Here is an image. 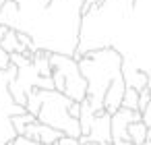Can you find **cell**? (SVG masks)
<instances>
[{"label":"cell","instance_id":"17","mask_svg":"<svg viewBox=\"0 0 151 145\" xmlns=\"http://www.w3.org/2000/svg\"><path fill=\"white\" fill-rule=\"evenodd\" d=\"M11 64H13L11 62V52H6L2 46H0V71H6Z\"/></svg>","mask_w":151,"mask_h":145},{"label":"cell","instance_id":"22","mask_svg":"<svg viewBox=\"0 0 151 145\" xmlns=\"http://www.w3.org/2000/svg\"><path fill=\"white\" fill-rule=\"evenodd\" d=\"M106 145H114V141H112V143H106Z\"/></svg>","mask_w":151,"mask_h":145},{"label":"cell","instance_id":"2","mask_svg":"<svg viewBox=\"0 0 151 145\" xmlns=\"http://www.w3.org/2000/svg\"><path fill=\"white\" fill-rule=\"evenodd\" d=\"M112 48L122 54V73H147L151 89V0H134V9L124 19Z\"/></svg>","mask_w":151,"mask_h":145},{"label":"cell","instance_id":"20","mask_svg":"<svg viewBox=\"0 0 151 145\" xmlns=\"http://www.w3.org/2000/svg\"><path fill=\"white\" fill-rule=\"evenodd\" d=\"M11 27H6V25H2V23H0V42H2V38L6 35V31H9Z\"/></svg>","mask_w":151,"mask_h":145},{"label":"cell","instance_id":"14","mask_svg":"<svg viewBox=\"0 0 151 145\" xmlns=\"http://www.w3.org/2000/svg\"><path fill=\"white\" fill-rule=\"evenodd\" d=\"M0 46H2L6 52H21V42H19V31L17 29H9L6 31V35L2 38V42H0Z\"/></svg>","mask_w":151,"mask_h":145},{"label":"cell","instance_id":"4","mask_svg":"<svg viewBox=\"0 0 151 145\" xmlns=\"http://www.w3.org/2000/svg\"><path fill=\"white\" fill-rule=\"evenodd\" d=\"M79 60L81 73L87 79V100L93 112H104V100L108 89L124 79L122 75V54L116 48H99L85 52Z\"/></svg>","mask_w":151,"mask_h":145},{"label":"cell","instance_id":"5","mask_svg":"<svg viewBox=\"0 0 151 145\" xmlns=\"http://www.w3.org/2000/svg\"><path fill=\"white\" fill-rule=\"evenodd\" d=\"M70 102L73 100L58 89L33 87L27 93L25 108H27V112L35 114V118L40 122H46V124L62 131L64 135L79 139L81 137V122H79V118L70 116V112H68Z\"/></svg>","mask_w":151,"mask_h":145},{"label":"cell","instance_id":"13","mask_svg":"<svg viewBox=\"0 0 151 145\" xmlns=\"http://www.w3.org/2000/svg\"><path fill=\"white\" fill-rule=\"evenodd\" d=\"M15 145H44V143L33 141V139H29V137H25V135H17V137H15ZM48 145H81V141H79V139H75V137L64 135V137H62V139H58L56 143H48Z\"/></svg>","mask_w":151,"mask_h":145},{"label":"cell","instance_id":"18","mask_svg":"<svg viewBox=\"0 0 151 145\" xmlns=\"http://www.w3.org/2000/svg\"><path fill=\"white\" fill-rule=\"evenodd\" d=\"M141 114H143V122H145L147 126H151V102H149V106H147Z\"/></svg>","mask_w":151,"mask_h":145},{"label":"cell","instance_id":"16","mask_svg":"<svg viewBox=\"0 0 151 145\" xmlns=\"http://www.w3.org/2000/svg\"><path fill=\"white\" fill-rule=\"evenodd\" d=\"M139 89L134 87H126L124 91V97H122V108H128V110H139Z\"/></svg>","mask_w":151,"mask_h":145},{"label":"cell","instance_id":"9","mask_svg":"<svg viewBox=\"0 0 151 145\" xmlns=\"http://www.w3.org/2000/svg\"><path fill=\"white\" fill-rule=\"evenodd\" d=\"M23 135L29 137V139H33V141H40V143H44V145H48V143H56L58 139L64 137L62 131H58V128H54V126H50V124H46V122H40L37 118L25 128Z\"/></svg>","mask_w":151,"mask_h":145},{"label":"cell","instance_id":"10","mask_svg":"<svg viewBox=\"0 0 151 145\" xmlns=\"http://www.w3.org/2000/svg\"><path fill=\"white\" fill-rule=\"evenodd\" d=\"M15 137H17V131L13 124V116L0 114V145H6V143L15 141Z\"/></svg>","mask_w":151,"mask_h":145},{"label":"cell","instance_id":"15","mask_svg":"<svg viewBox=\"0 0 151 145\" xmlns=\"http://www.w3.org/2000/svg\"><path fill=\"white\" fill-rule=\"evenodd\" d=\"M33 120H35V114H31V112L15 114V116H13V124H15L17 135H23V133H25V128H27V126H29Z\"/></svg>","mask_w":151,"mask_h":145},{"label":"cell","instance_id":"8","mask_svg":"<svg viewBox=\"0 0 151 145\" xmlns=\"http://www.w3.org/2000/svg\"><path fill=\"white\" fill-rule=\"evenodd\" d=\"M89 141H95V143H112V114L110 112H97L93 122H91V128L89 133L85 135Z\"/></svg>","mask_w":151,"mask_h":145},{"label":"cell","instance_id":"19","mask_svg":"<svg viewBox=\"0 0 151 145\" xmlns=\"http://www.w3.org/2000/svg\"><path fill=\"white\" fill-rule=\"evenodd\" d=\"M81 2H83V15H85V13H87L95 2H97V0H81Z\"/></svg>","mask_w":151,"mask_h":145},{"label":"cell","instance_id":"7","mask_svg":"<svg viewBox=\"0 0 151 145\" xmlns=\"http://www.w3.org/2000/svg\"><path fill=\"white\" fill-rule=\"evenodd\" d=\"M143 114L139 110H128V108H118L114 114H112V141H130L128 139V124L132 120H141Z\"/></svg>","mask_w":151,"mask_h":145},{"label":"cell","instance_id":"21","mask_svg":"<svg viewBox=\"0 0 151 145\" xmlns=\"http://www.w3.org/2000/svg\"><path fill=\"white\" fill-rule=\"evenodd\" d=\"M114 145H134L132 141H124V139H120V141H114Z\"/></svg>","mask_w":151,"mask_h":145},{"label":"cell","instance_id":"1","mask_svg":"<svg viewBox=\"0 0 151 145\" xmlns=\"http://www.w3.org/2000/svg\"><path fill=\"white\" fill-rule=\"evenodd\" d=\"M83 19L81 0H50L33 25L25 31L40 50L75 56Z\"/></svg>","mask_w":151,"mask_h":145},{"label":"cell","instance_id":"6","mask_svg":"<svg viewBox=\"0 0 151 145\" xmlns=\"http://www.w3.org/2000/svg\"><path fill=\"white\" fill-rule=\"evenodd\" d=\"M52 62V79H54V89L66 93L75 102H83L87 97V79L81 73L79 60L75 56L66 54H50Z\"/></svg>","mask_w":151,"mask_h":145},{"label":"cell","instance_id":"3","mask_svg":"<svg viewBox=\"0 0 151 145\" xmlns=\"http://www.w3.org/2000/svg\"><path fill=\"white\" fill-rule=\"evenodd\" d=\"M134 0H97L81 19V35L75 58H81L85 52L112 48L114 40L132 13Z\"/></svg>","mask_w":151,"mask_h":145},{"label":"cell","instance_id":"12","mask_svg":"<svg viewBox=\"0 0 151 145\" xmlns=\"http://www.w3.org/2000/svg\"><path fill=\"white\" fill-rule=\"evenodd\" d=\"M147 124L143 122V118L141 120H132L130 124H128V139L134 143V145H141L145 139H147Z\"/></svg>","mask_w":151,"mask_h":145},{"label":"cell","instance_id":"11","mask_svg":"<svg viewBox=\"0 0 151 145\" xmlns=\"http://www.w3.org/2000/svg\"><path fill=\"white\" fill-rule=\"evenodd\" d=\"M122 75H124V81H126V87H134V89L143 91L149 85V77L143 71H126Z\"/></svg>","mask_w":151,"mask_h":145}]
</instances>
